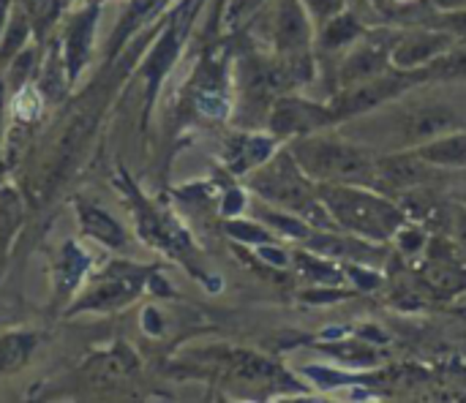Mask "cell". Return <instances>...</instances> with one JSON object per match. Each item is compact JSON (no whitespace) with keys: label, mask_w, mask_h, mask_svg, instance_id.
<instances>
[{"label":"cell","mask_w":466,"mask_h":403,"mask_svg":"<svg viewBox=\"0 0 466 403\" xmlns=\"http://www.w3.org/2000/svg\"><path fill=\"white\" fill-rule=\"evenodd\" d=\"M322 205L328 207L336 229L371 240L390 243L407 224L404 207L390 199L385 191L360 183H322L317 186Z\"/></svg>","instance_id":"cell-1"},{"label":"cell","mask_w":466,"mask_h":403,"mask_svg":"<svg viewBox=\"0 0 466 403\" xmlns=\"http://www.w3.org/2000/svg\"><path fill=\"white\" fill-rule=\"evenodd\" d=\"M287 150L317 186L360 183L377 188V153L358 139L336 134V128L289 139Z\"/></svg>","instance_id":"cell-2"},{"label":"cell","mask_w":466,"mask_h":403,"mask_svg":"<svg viewBox=\"0 0 466 403\" xmlns=\"http://www.w3.org/2000/svg\"><path fill=\"white\" fill-rule=\"evenodd\" d=\"M246 191L259 202L300 216L314 229H336L328 207L319 199L317 183L298 166L287 145H281L262 166L246 175Z\"/></svg>","instance_id":"cell-3"},{"label":"cell","mask_w":466,"mask_h":403,"mask_svg":"<svg viewBox=\"0 0 466 403\" xmlns=\"http://www.w3.org/2000/svg\"><path fill=\"white\" fill-rule=\"evenodd\" d=\"M153 267L112 259L104 270H93L85 287L74 295V300L63 308L68 319L82 314H117L128 306H134L150 284Z\"/></svg>","instance_id":"cell-4"},{"label":"cell","mask_w":466,"mask_h":403,"mask_svg":"<svg viewBox=\"0 0 466 403\" xmlns=\"http://www.w3.org/2000/svg\"><path fill=\"white\" fill-rule=\"evenodd\" d=\"M101 8H104V0H71L63 8L60 22H57L55 33H52L57 46H60L71 87L79 85L82 74L87 71V65L93 60Z\"/></svg>","instance_id":"cell-5"},{"label":"cell","mask_w":466,"mask_h":403,"mask_svg":"<svg viewBox=\"0 0 466 403\" xmlns=\"http://www.w3.org/2000/svg\"><path fill=\"white\" fill-rule=\"evenodd\" d=\"M341 120L333 109V104L325 101H314L300 96L298 90H289L284 96H279L268 112L265 128L279 139V142H289L298 136H309L317 131H328L336 128Z\"/></svg>","instance_id":"cell-6"},{"label":"cell","mask_w":466,"mask_h":403,"mask_svg":"<svg viewBox=\"0 0 466 403\" xmlns=\"http://www.w3.org/2000/svg\"><path fill=\"white\" fill-rule=\"evenodd\" d=\"M396 27H369L336 63V93L360 82H369L393 68L390 52L396 44Z\"/></svg>","instance_id":"cell-7"},{"label":"cell","mask_w":466,"mask_h":403,"mask_svg":"<svg viewBox=\"0 0 466 403\" xmlns=\"http://www.w3.org/2000/svg\"><path fill=\"white\" fill-rule=\"evenodd\" d=\"M317 25L300 0H273L268 11V52L281 60L314 55Z\"/></svg>","instance_id":"cell-8"},{"label":"cell","mask_w":466,"mask_h":403,"mask_svg":"<svg viewBox=\"0 0 466 403\" xmlns=\"http://www.w3.org/2000/svg\"><path fill=\"white\" fill-rule=\"evenodd\" d=\"M123 188H126V194L131 196V213H134L137 235H139L147 246H153V248H158V251H164V254H169V257L175 254L180 262L186 259V254H194L186 229H183L169 213H164V210H158L153 202H147V199L137 191V186H134L131 180H126Z\"/></svg>","instance_id":"cell-9"},{"label":"cell","mask_w":466,"mask_h":403,"mask_svg":"<svg viewBox=\"0 0 466 403\" xmlns=\"http://www.w3.org/2000/svg\"><path fill=\"white\" fill-rule=\"evenodd\" d=\"M459 38L451 33L434 27V25H418V27H401L390 52V63L399 71H423L437 57H442Z\"/></svg>","instance_id":"cell-10"},{"label":"cell","mask_w":466,"mask_h":403,"mask_svg":"<svg viewBox=\"0 0 466 403\" xmlns=\"http://www.w3.org/2000/svg\"><path fill=\"white\" fill-rule=\"evenodd\" d=\"M442 177V169L426 164L423 158H418L410 147L404 150H388L382 156H377V188L390 194H407L415 188H426L434 186Z\"/></svg>","instance_id":"cell-11"},{"label":"cell","mask_w":466,"mask_h":403,"mask_svg":"<svg viewBox=\"0 0 466 403\" xmlns=\"http://www.w3.org/2000/svg\"><path fill=\"white\" fill-rule=\"evenodd\" d=\"M191 14H194V3H183V5L172 14V19L164 25L161 35L156 38L153 49H150L147 57H145L142 76H145V101H147V109H150V104H153V98H156V93H158L164 76H167V71L172 68V63H175V57H177V52H180V46H183V35H186V30H188Z\"/></svg>","instance_id":"cell-12"},{"label":"cell","mask_w":466,"mask_h":403,"mask_svg":"<svg viewBox=\"0 0 466 403\" xmlns=\"http://www.w3.org/2000/svg\"><path fill=\"white\" fill-rule=\"evenodd\" d=\"M284 142H279L268 128H240L229 139H224L221 161L229 175L246 177L257 166H262Z\"/></svg>","instance_id":"cell-13"},{"label":"cell","mask_w":466,"mask_h":403,"mask_svg":"<svg viewBox=\"0 0 466 403\" xmlns=\"http://www.w3.org/2000/svg\"><path fill=\"white\" fill-rule=\"evenodd\" d=\"M93 273V254L85 243L79 240H63L55 262H52V292H55V303H60L63 308L74 300V295L85 287V281Z\"/></svg>","instance_id":"cell-14"},{"label":"cell","mask_w":466,"mask_h":403,"mask_svg":"<svg viewBox=\"0 0 466 403\" xmlns=\"http://www.w3.org/2000/svg\"><path fill=\"white\" fill-rule=\"evenodd\" d=\"M453 128H461V126H459V117L451 106L423 104V106L404 109L401 120H399V131H396V139H401L396 150L418 147V145H423V142H429L445 131H453Z\"/></svg>","instance_id":"cell-15"},{"label":"cell","mask_w":466,"mask_h":403,"mask_svg":"<svg viewBox=\"0 0 466 403\" xmlns=\"http://www.w3.org/2000/svg\"><path fill=\"white\" fill-rule=\"evenodd\" d=\"M74 221L85 240L106 248V251H123L128 246V229L101 205L76 199L74 202Z\"/></svg>","instance_id":"cell-16"},{"label":"cell","mask_w":466,"mask_h":403,"mask_svg":"<svg viewBox=\"0 0 466 403\" xmlns=\"http://www.w3.org/2000/svg\"><path fill=\"white\" fill-rule=\"evenodd\" d=\"M139 371V358L126 344H112L109 349L96 352L82 366V379H87L90 388H115L126 379H131Z\"/></svg>","instance_id":"cell-17"},{"label":"cell","mask_w":466,"mask_h":403,"mask_svg":"<svg viewBox=\"0 0 466 403\" xmlns=\"http://www.w3.org/2000/svg\"><path fill=\"white\" fill-rule=\"evenodd\" d=\"M369 30V25L355 14V11H341L339 16L328 19L325 25L317 27L314 35V55L328 57V55H344L363 33Z\"/></svg>","instance_id":"cell-18"},{"label":"cell","mask_w":466,"mask_h":403,"mask_svg":"<svg viewBox=\"0 0 466 403\" xmlns=\"http://www.w3.org/2000/svg\"><path fill=\"white\" fill-rule=\"evenodd\" d=\"M35 87L38 93L44 96V104H60L74 87L68 82V71H66V63H63V55H60V46L55 41V35H49L44 41V49H41V60H38V71H35Z\"/></svg>","instance_id":"cell-19"},{"label":"cell","mask_w":466,"mask_h":403,"mask_svg":"<svg viewBox=\"0 0 466 403\" xmlns=\"http://www.w3.org/2000/svg\"><path fill=\"white\" fill-rule=\"evenodd\" d=\"M418 158L426 164L442 169V172H459L466 169V128H453L445 131L418 147H410Z\"/></svg>","instance_id":"cell-20"},{"label":"cell","mask_w":466,"mask_h":403,"mask_svg":"<svg viewBox=\"0 0 466 403\" xmlns=\"http://www.w3.org/2000/svg\"><path fill=\"white\" fill-rule=\"evenodd\" d=\"M41 333L30 327H14L0 333V379L19 374L30 366L33 355L41 347Z\"/></svg>","instance_id":"cell-21"},{"label":"cell","mask_w":466,"mask_h":403,"mask_svg":"<svg viewBox=\"0 0 466 403\" xmlns=\"http://www.w3.org/2000/svg\"><path fill=\"white\" fill-rule=\"evenodd\" d=\"M254 218L262 221L276 237H284V240H295V243H306L311 237V232H317L309 221H303L300 216L289 213V210H281V207H273L268 202H259L254 199Z\"/></svg>","instance_id":"cell-22"},{"label":"cell","mask_w":466,"mask_h":403,"mask_svg":"<svg viewBox=\"0 0 466 403\" xmlns=\"http://www.w3.org/2000/svg\"><path fill=\"white\" fill-rule=\"evenodd\" d=\"M33 19H30V11L22 0L14 3L11 8V16L3 27V35H0V71L33 41Z\"/></svg>","instance_id":"cell-23"},{"label":"cell","mask_w":466,"mask_h":403,"mask_svg":"<svg viewBox=\"0 0 466 403\" xmlns=\"http://www.w3.org/2000/svg\"><path fill=\"white\" fill-rule=\"evenodd\" d=\"M292 265L298 267V273L309 281H314L317 287H341L347 281L344 267L336 265V259H328L322 254H314L309 248H300L292 257Z\"/></svg>","instance_id":"cell-24"},{"label":"cell","mask_w":466,"mask_h":403,"mask_svg":"<svg viewBox=\"0 0 466 403\" xmlns=\"http://www.w3.org/2000/svg\"><path fill=\"white\" fill-rule=\"evenodd\" d=\"M426 71H429V82H461L466 79V41H456Z\"/></svg>","instance_id":"cell-25"},{"label":"cell","mask_w":466,"mask_h":403,"mask_svg":"<svg viewBox=\"0 0 466 403\" xmlns=\"http://www.w3.org/2000/svg\"><path fill=\"white\" fill-rule=\"evenodd\" d=\"M227 235L232 240L243 243V246H251V248L265 246V243H276V235L262 221H257L254 216L251 218H240V216L229 218L227 221Z\"/></svg>","instance_id":"cell-26"},{"label":"cell","mask_w":466,"mask_h":403,"mask_svg":"<svg viewBox=\"0 0 466 403\" xmlns=\"http://www.w3.org/2000/svg\"><path fill=\"white\" fill-rule=\"evenodd\" d=\"M330 352H333L341 363L355 366V368H369V366H374V363L380 360V352H377V349H371V347H369V344H363V341L336 344V347H330Z\"/></svg>","instance_id":"cell-27"},{"label":"cell","mask_w":466,"mask_h":403,"mask_svg":"<svg viewBox=\"0 0 466 403\" xmlns=\"http://www.w3.org/2000/svg\"><path fill=\"white\" fill-rule=\"evenodd\" d=\"M445 224H448V237H451V243L456 246L459 257L466 262V205H461V202L448 205Z\"/></svg>","instance_id":"cell-28"},{"label":"cell","mask_w":466,"mask_h":403,"mask_svg":"<svg viewBox=\"0 0 466 403\" xmlns=\"http://www.w3.org/2000/svg\"><path fill=\"white\" fill-rule=\"evenodd\" d=\"M270 0H227V11H224V22L229 27H240L243 22H248L251 16H257Z\"/></svg>","instance_id":"cell-29"},{"label":"cell","mask_w":466,"mask_h":403,"mask_svg":"<svg viewBox=\"0 0 466 403\" xmlns=\"http://www.w3.org/2000/svg\"><path fill=\"white\" fill-rule=\"evenodd\" d=\"M426 25H434V27L451 33L453 38L466 41V8H461V11H442V14H434Z\"/></svg>","instance_id":"cell-30"},{"label":"cell","mask_w":466,"mask_h":403,"mask_svg":"<svg viewBox=\"0 0 466 403\" xmlns=\"http://www.w3.org/2000/svg\"><path fill=\"white\" fill-rule=\"evenodd\" d=\"M306 5V11L311 14L314 25H325L328 19L339 16L341 11H347V0H300Z\"/></svg>","instance_id":"cell-31"},{"label":"cell","mask_w":466,"mask_h":403,"mask_svg":"<svg viewBox=\"0 0 466 403\" xmlns=\"http://www.w3.org/2000/svg\"><path fill=\"white\" fill-rule=\"evenodd\" d=\"M243 207H248V199H246V191L243 188H229L224 194V202H221V213L227 218H235L243 213Z\"/></svg>","instance_id":"cell-32"},{"label":"cell","mask_w":466,"mask_h":403,"mask_svg":"<svg viewBox=\"0 0 466 403\" xmlns=\"http://www.w3.org/2000/svg\"><path fill=\"white\" fill-rule=\"evenodd\" d=\"M8 85L0 76V161H3V150H5V139H8Z\"/></svg>","instance_id":"cell-33"},{"label":"cell","mask_w":466,"mask_h":403,"mask_svg":"<svg viewBox=\"0 0 466 403\" xmlns=\"http://www.w3.org/2000/svg\"><path fill=\"white\" fill-rule=\"evenodd\" d=\"M434 14H442V11H461L466 8V0H429Z\"/></svg>","instance_id":"cell-34"},{"label":"cell","mask_w":466,"mask_h":403,"mask_svg":"<svg viewBox=\"0 0 466 403\" xmlns=\"http://www.w3.org/2000/svg\"><path fill=\"white\" fill-rule=\"evenodd\" d=\"M456 202H461V205H466V183L456 191Z\"/></svg>","instance_id":"cell-35"}]
</instances>
